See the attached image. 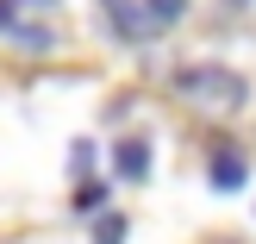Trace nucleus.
Returning <instances> with one entry per match:
<instances>
[{"mask_svg":"<svg viewBox=\"0 0 256 244\" xmlns=\"http://www.w3.org/2000/svg\"><path fill=\"white\" fill-rule=\"evenodd\" d=\"M206 175H212V188H219V194H238V188L250 182V163H244V150L219 144V150H212V163H206Z\"/></svg>","mask_w":256,"mask_h":244,"instance_id":"3","label":"nucleus"},{"mask_svg":"<svg viewBox=\"0 0 256 244\" xmlns=\"http://www.w3.org/2000/svg\"><path fill=\"white\" fill-rule=\"evenodd\" d=\"M175 94L200 100V107H219V113H238L250 100V82L238 69H225V63H188V69L175 75Z\"/></svg>","mask_w":256,"mask_h":244,"instance_id":"1","label":"nucleus"},{"mask_svg":"<svg viewBox=\"0 0 256 244\" xmlns=\"http://www.w3.org/2000/svg\"><path fill=\"white\" fill-rule=\"evenodd\" d=\"M144 13H150V25H175L188 13V0H144Z\"/></svg>","mask_w":256,"mask_h":244,"instance_id":"5","label":"nucleus"},{"mask_svg":"<svg viewBox=\"0 0 256 244\" xmlns=\"http://www.w3.org/2000/svg\"><path fill=\"white\" fill-rule=\"evenodd\" d=\"M112 169H119L125 182H144L150 175V144L144 138H119V144H112Z\"/></svg>","mask_w":256,"mask_h":244,"instance_id":"4","label":"nucleus"},{"mask_svg":"<svg viewBox=\"0 0 256 244\" xmlns=\"http://www.w3.org/2000/svg\"><path fill=\"white\" fill-rule=\"evenodd\" d=\"M100 200H106V182H82V188H75V207H82V213H94Z\"/></svg>","mask_w":256,"mask_h":244,"instance_id":"8","label":"nucleus"},{"mask_svg":"<svg viewBox=\"0 0 256 244\" xmlns=\"http://www.w3.org/2000/svg\"><path fill=\"white\" fill-rule=\"evenodd\" d=\"M12 44H25V50H50L56 38H50V25H19V32H12Z\"/></svg>","mask_w":256,"mask_h":244,"instance_id":"6","label":"nucleus"},{"mask_svg":"<svg viewBox=\"0 0 256 244\" xmlns=\"http://www.w3.org/2000/svg\"><path fill=\"white\" fill-rule=\"evenodd\" d=\"M125 232H132V225H125L119 213H106V219L94 225V244H125Z\"/></svg>","mask_w":256,"mask_h":244,"instance_id":"7","label":"nucleus"},{"mask_svg":"<svg viewBox=\"0 0 256 244\" xmlns=\"http://www.w3.org/2000/svg\"><path fill=\"white\" fill-rule=\"evenodd\" d=\"M100 13L112 19V38H125V44H138V38H150L156 25H150L144 7H132V0H100Z\"/></svg>","mask_w":256,"mask_h":244,"instance_id":"2","label":"nucleus"}]
</instances>
